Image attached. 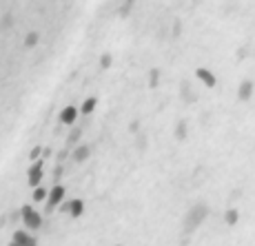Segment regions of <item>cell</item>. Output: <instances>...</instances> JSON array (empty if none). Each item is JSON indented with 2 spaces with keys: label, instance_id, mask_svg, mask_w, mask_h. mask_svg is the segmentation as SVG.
<instances>
[{
  "label": "cell",
  "instance_id": "6da1fadb",
  "mask_svg": "<svg viewBox=\"0 0 255 246\" xmlns=\"http://www.w3.org/2000/svg\"><path fill=\"white\" fill-rule=\"evenodd\" d=\"M193 78H195V82H198V85L202 87L204 91H215V89L220 87V78H218V73H215L209 65H195V69H193Z\"/></svg>",
  "mask_w": 255,
  "mask_h": 246
},
{
  "label": "cell",
  "instance_id": "7a4b0ae2",
  "mask_svg": "<svg viewBox=\"0 0 255 246\" xmlns=\"http://www.w3.org/2000/svg\"><path fill=\"white\" fill-rule=\"evenodd\" d=\"M20 222L24 224L27 231L36 233V231H40L42 226H45V218H42V213H38L31 204H22L20 206Z\"/></svg>",
  "mask_w": 255,
  "mask_h": 246
},
{
  "label": "cell",
  "instance_id": "3957f363",
  "mask_svg": "<svg viewBox=\"0 0 255 246\" xmlns=\"http://www.w3.org/2000/svg\"><path fill=\"white\" fill-rule=\"evenodd\" d=\"M233 96H235V100H238V102H242V105H249V102L255 98V80H253L251 76L240 78V80L235 82Z\"/></svg>",
  "mask_w": 255,
  "mask_h": 246
},
{
  "label": "cell",
  "instance_id": "277c9868",
  "mask_svg": "<svg viewBox=\"0 0 255 246\" xmlns=\"http://www.w3.org/2000/svg\"><path fill=\"white\" fill-rule=\"evenodd\" d=\"M67 200V184H62V182H53L51 186H49V198L45 202V213L49 215L51 211L60 209V204Z\"/></svg>",
  "mask_w": 255,
  "mask_h": 246
},
{
  "label": "cell",
  "instance_id": "5b68a950",
  "mask_svg": "<svg viewBox=\"0 0 255 246\" xmlns=\"http://www.w3.org/2000/svg\"><path fill=\"white\" fill-rule=\"evenodd\" d=\"M60 213L69 215L71 220H80V218H85V213H87V200H85V198H80V195L65 200V202L60 204Z\"/></svg>",
  "mask_w": 255,
  "mask_h": 246
},
{
  "label": "cell",
  "instance_id": "8992f818",
  "mask_svg": "<svg viewBox=\"0 0 255 246\" xmlns=\"http://www.w3.org/2000/svg\"><path fill=\"white\" fill-rule=\"evenodd\" d=\"M45 164H47L45 157H40V160H36V162H31V164H29V169H27V186H29V189L40 186L42 182H45V178H47Z\"/></svg>",
  "mask_w": 255,
  "mask_h": 246
},
{
  "label": "cell",
  "instance_id": "52a82bcc",
  "mask_svg": "<svg viewBox=\"0 0 255 246\" xmlns=\"http://www.w3.org/2000/svg\"><path fill=\"white\" fill-rule=\"evenodd\" d=\"M78 118H80V107L76 105H65L58 113V124L60 126H67V129H71V126H76Z\"/></svg>",
  "mask_w": 255,
  "mask_h": 246
},
{
  "label": "cell",
  "instance_id": "ba28073f",
  "mask_svg": "<svg viewBox=\"0 0 255 246\" xmlns=\"http://www.w3.org/2000/svg\"><path fill=\"white\" fill-rule=\"evenodd\" d=\"M93 153V144H89V142H85L82 140L80 144H76L71 149V160H73V164H85V162H89V157Z\"/></svg>",
  "mask_w": 255,
  "mask_h": 246
},
{
  "label": "cell",
  "instance_id": "9c48e42d",
  "mask_svg": "<svg viewBox=\"0 0 255 246\" xmlns=\"http://www.w3.org/2000/svg\"><path fill=\"white\" fill-rule=\"evenodd\" d=\"M98 105H100V96H96V93H91V96H85L80 102V116L82 118H89L96 113Z\"/></svg>",
  "mask_w": 255,
  "mask_h": 246
},
{
  "label": "cell",
  "instance_id": "30bf717a",
  "mask_svg": "<svg viewBox=\"0 0 255 246\" xmlns=\"http://www.w3.org/2000/svg\"><path fill=\"white\" fill-rule=\"evenodd\" d=\"M135 9H138V0H120V4H118V9H116V16L120 18V20H129Z\"/></svg>",
  "mask_w": 255,
  "mask_h": 246
},
{
  "label": "cell",
  "instance_id": "8fae6325",
  "mask_svg": "<svg viewBox=\"0 0 255 246\" xmlns=\"http://www.w3.org/2000/svg\"><path fill=\"white\" fill-rule=\"evenodd\" d=\"M160 85H162V71L158 67H151L146 71V89L149 91H158Z\"/></svg>",
  "mask_w": 255,
  "mask_h": 246
},
{
  "label": "cell",
  "instance_id": "7c38bea8",
  "mask_svg": "<svg viewBox=\"0 0 255 246\" xmlns=\"http://www.w3.org/2000/svg\"><path fill=\"white\" fill-rule=\"evenodd\" d=\"M82 140H85V126H71L69 135H67V140H65V146L73 149V146L80 144Z\"/></svg>",
  "mask_w": 255,
  "mask_h": 246
},
{
  "label": "cell",
  "instance_id": "4fadbf2b",
  "mask_svg": "<svg viewBox=\"0 0 255 246\" xmlns=\"http://www.w3.org/2000/svg\"><path fill=\"white\" fill-rule=\"evenodd\" d=\"M114 62H116V58H114V53H109V51H105L100 58H98V69H100L102 73H109L111 69H114Z\"/></svg>",
  "mask_w": 255,
  "mask_h": 246
},
{
  "label": "cell",
  "instance_id": "5bb4252c",
  "mask_svg": "<svg viewBox=\"0 0 255 246\" xmlns=\"http://www.w3.org/2000/svg\"><path fill=\"white\" fill-rule=\"evenodd\" d=\"M47 198H49V189L47 186H33L31 189V202H38V204H40V202H47Z\"/></svg>",
  "mask_w": 255,
  "mask_h": 246
},
{
  "label": "cell",
  "instance_id": "9a60e30c",
  "mask_svg": "<svg viewBox=\"0 0 255 246\" xmlns=\"http://www.w3.org/2000/svg\"><path fill=\"white\" fill-rule=\"evenodd\" d=\"M211 16H213V22H215V13H213V9H211ZM215 27H218V22H215ZM220 29V27H218ZM220 31H222V29H220ZM224 33V31H222ZM227 36H229V33H227Z\"/></svg>",
  "mask_w": 255,
  "mask_h": 246
}]
</instances>
